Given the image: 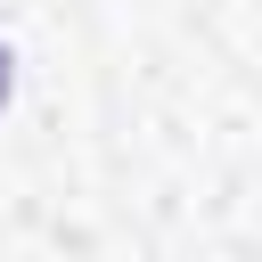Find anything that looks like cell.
<instances>
[{
	"mask_svg": "<svg viewBox=\"0 0 262 262\" xmlns=\"http://www.w3.org/2000/svg\"><path fill=\"white\" fill-rule=\"evenodd\" d=\"M0 98H8V41H0Z\"/></svg>",
	"mask_w": 262,
	"mask_h": 262,
	"instance_id": "cell-1",
	"label": "cell"
}]
</instances>
